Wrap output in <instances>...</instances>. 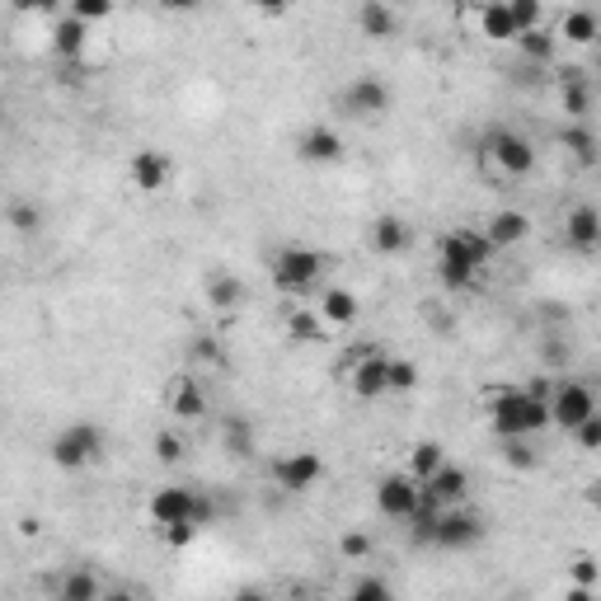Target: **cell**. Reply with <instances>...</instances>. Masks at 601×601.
<instances>
[{
	"label": "cell",
	"instance_id": "6da1fadb",
	"mask_svg": "<svg viewBox=\"0 0 601 601\" xmlns=\"http://www.w3.org/2000/svg\"><path fill=\"white\" fill-rule=\"evenodd\" d=\"M498 249L489 245V235L484 231H451L442 235V245H437V278L447 292H465V287H475V278L494 263Z\"/></svg>",
	"mask_w": 601,
	"mask_h": 601
},
{
	"label": "cell",
	"instance_id": "7a4b0ae2",
	"mask_svg": "<svg viewBox=\"0 0 601 601\" xmlns=\"http://www.w3.org/2000/svg\"><path fill=\"white\" fill-rule=\"evenodd\" d=\"M489 423L498 437H536L550 428V404L540 390H498L489 400Z\"/></svg>",
	"mask_w": 601,
	"mask_h": 601
},
{
	"label": "cell",
	"instance_id": "3957f363",
	"mask_svg": "<svg viewBox=\"0 0 601 601\" xmlns=\"http://www.w3.org/2000/svg\"><path fill=\"white\" fill-rule=\"evenodd\" d=\"M268 268H273L278 292L310 296L315 287H320V278H324V254H320V249H306V245H282Z\"/></svg>",
	"mask_w": 601,
	"mask_h": 601
},
{
	"label": "cell",
	"instance_id": "277c9868",
	"mask_svg": "<svg viewBox=\"0 0 601 601\" xmlns=\"http://www.w3.org/2000/svg\"><path fill=\"white\" fill-rule=\"evenodd\" d=\"M151 522L155 526H174V522H198L207 526L216 517V503L202 489H188V484H165L160 494L151 498Z\"/></svg>",
	"mask_w": 601,
	"mask_h": 601
},
{
	"label": "cell",
	"instance_id": "5b68a950",
	"mask_svg": "<svg viewBox=\"0 0 601 601\" xmlns=\"http://www.w3.org/2000/svg\"><path fill=\"white\" fill-rule=\"evenodd\" d=\"M47 456H52L57 470H85V465H94L104 456V428H99V423H85V418H80V423H66V428L52 437Z\"/></svg>",
	"mask_w": 601,
	"mask_h": 601
},
{
	"label": "cell",
	"instance_id": "8992f818",
	"mask_svg": "<svg viewBox=\"0 0 601 601\" xmlns=\"http://www.w3.org/2000/svg\"><path fill=\"white\" fill-rule=\"evenodd\" d=\"M484 155H489L503 174H512V179L536 170V146H531L522 132H512V127H489V132H484Z\"/></svg>",
	"mask_w": 601,
	"mask_h": 601
},
{
	"label": "cell",
	"instance_id": "52a82bcc",
	"mask_svg": "<svg viewBox=\"0 0 601 601\" xmlns=\"http://www.w3.org/2000/svg\"><path fill=\"white\" fill-rule=\"evenodd\" d=\"M343 118H357V123H371V118H386L390 113V85L381 76H357L348 90L339 94Z\"/></svg>",
	"mask_w": 601,
	"mask_h": 601
},
{
	"label": "cell",
	"instance_id": "ba28073f",
	"mask_svg": "<svg viewBox=\"0 0 601 601\" xmlns=\"http://www.w3.org/2000/svg\"><path fill=\"white\" fill-rule=\"evenodd\" d=\"M479 540H484V522H479L475 512L456 508V503L437 512V526H432V545H442V550H475Z\"/></svg>",
	"mask_w": 601,
	"mask_h": 601
},
{
	"label": "cell",
	"instance_id": "9c48e42d",
	"mask_svg": "<svg viewBox=\"0 0 601 601\" xmlns=\"http://www.w3.org/2000/svg\"><path fill=\"white\" fill-rule=\"evenodd\" d=\"M550 423H559L564 432H573L583 418L597 414V395H592V386H583V381H559L555 395H550Z\"/></svg>",
	"mask_w": 601,
	"mask_h": 601
},
{
	"label": "cell",
	"instance_id": "30bf717a",
	"mask_svg": "<svg viewBox=\"0 0 601 601\" xmlns=\"http://www.w3.org/2000/svg\"><path fill=\"white\" fill-rule=\"evenodd\" d=\"M320 475H324V461L315 451H287V456L273 461V484L282 494H306V489L320 484Z\"/></svg>",
	"mask_w": 601,
	"mask_h": 601
},
{
	"label": "cell",
	"instance_id": "8fae6325",
	"mask_svg": "<svg viewBox=\"0 0 601 601\" xmlns=\"http://www.w3.org/2000/svg\"><path fill=\"white\" fill-rule=\"evenodd\" d=\"M418 503H423V489H418V479L409 475V470H404V475H386L376 484V508H381V517H390V522H409Z\"/></svg>",
	"mask_w": 601,
	"mask_h": 601
},
{
	"label": "cell",
	"instance_id": "7c38bea8",
	"mask_svg": "<svg viewBox=\"0 0 601 601\" xmlns=\"http://www.w3.org/2000/svg\"><path fill=\"white\" fill-rule=\"evenodd\" d=\"M386 371H390V357L381 353V348H362L357 362H353V371H348V386H353L357 400H381V395L390 390Z\"/></svg>",
	"mask_w": 601,
	"mask_h": 601
},
{
	"label": "cell",
	"instance_id": "4fadbf2b",
	"mask_svg": "<svg viewBox=\"0 0 601 601\" xmlns=\"http://www.w3.org/2000/svg\"><path fill=\"white\" fill-rule=\"evenodd\" d=\"M418 489H423V498H432V503H442V508H451V503H461V498L470 494V475H465L461 465L442 461L428 479H418Z\"/></svg>",
	"mask_w": 601,
	"mask_h": 601
},
{
	"label": "cell",
	"instance_id": "5bb4252c",
	"mask_svg": "<svg viewBox=\"0 0 601 601\" xmlns=\"http://www.w3.org/2000/svg\"><path fill=\"white\" fill-rule=\"evenodd\" d=\"M296 155H301L306 165H339V160H343V137L334 132V127L315 123V127H306V132L296 137Z\"/></svg>",
	"mask_w": 601,
	"mask_h": 601
},
{
	"label": "cell",
	"instance_id": "9a60e30c",
	"mask_svg": "<svg viewBox=\"0 0 601 601\" xmlns=\"http://www.w3.org/2000/svg\"><path fill=\"white\" fill-rule=\"evenodd\" d=\"M357 29H362V38H371V43H390V38L400 33V15H395L390 0H362V5H357Z\"/></svg>",
	"mask_w": 601,
	"mask_h": 601
},
{
	"label": "cell",
	"instance_id": "2e32d148",
	"mask_svg": "<svg viewBox=\"0 0 601 601\" xmlns=\"http://www.w3.org/2000/svg\"><path fill=\"white\" fill-rule=\"evenodd\" d=\"M564 235H569L573 249L592 254V249L601 245V212L592 207V202H578V207L569 212V221H564Z\"/></svg>",
	"mask_w": 601,
	"mask_h": 601
},
{
	"label": "cell",
	"instance_id": "e0dca14e",
	"mask_svg": "<svg viewBox=\"0 0 601 601\" xmlns=\"http://www.w3.org/2000/svg\"><path fill=\"white\" fill-rule=\"evenodd\" d=\"M170 184V155L165 151H137L132 155V188L141 193H160Z\"/></svg>",
	"mask_w": 601,
	"mask_h": 601
},
{
	"label": "cell",
	"instance_id": "ac0fdd59",
	"mask_svg": "<svg viewBox=\"0 0 601 601\" xmlns=\"http://www.w3.org/2000/svg\"><path fill=\"white\" fill-rule=\"evenodd\" d=\"M484 235H489V245L494 249L522 245L526 235H531V216L526 212H494L489 221H484Z\"/></svg>",
	"mask_w": 601,
	"mask_h": 601
},
{
	"label": "cell",
	"instance_id": "d6986e66",
	"mask_svg": "<svg viewBox=\"0 0 601 601\" xmlns=\"http://www.w3.org/2000/svg\"><path fill=\"white\" fill-rule=\"evenodd\" d=\"M170 414L184 418V423L207 418V390H202L198 376H179V386H174V395H170Z\"/></svg>",
	"mask_w": 601,
	"mask_h": 601
},
{
	"label": "cell",
	"instance_id": "ffe728a7",
	"mask_svg": "<svg viewBox=\"0 0 601 601\" xmlns=\"http://www.w3.org/2000/svg\"><path fill=\"white\" fill-rule=\"evenodd\" d=\"M207 306L212 310H240L245 306V282L235 278V273H226V268H216V273H207Z\"/></svg>",
	"mask_w": 601,
	"mask_h": 601
},
{
	"label": "cell",
	"instance_id": "44dd1931",
	"mask_svg": "<svg viewBox=\"0 0 601 601\" xmlns=\"http://www.w3.org/2000/svg\"><path fill=\"white\" fill-rule=\"evenodd\" d=\"M85 43H90V24L76 15L57 19V29H52V52L62 57V62H76L80 52H85Z\"/></svg>",
	"mask_w": 601,
	"mask_h": 601
},
{
	"label": "cell",
	"instance_id": "7402d4cb",
	"mask_svg": "<svg viewBox=\"0 0 601 601\" xmlns=\"http://www.w3.org/2000/svg\"><path fill=\"white\" fill-rule=\"evenodd\" d=\"M367 245L376 254H404L409 249V226H404L400 216H376L367 231Z\"/></svg>",
	"mask_w": 601,
	"mask_h": 601
},
{
	"label": "cell",
	"instance_id": "603a6c76",
	"mask_svg": "<svg viewBox=\"0 0 601 601\" xmlns=\"http://www.w3.org/2000/svg\"><path fill=\"white\" fill-rule=\"evenodd\" d=\"M479 33L489 38V43H512L517 38V24L508 15V0H489L484 10H479Z\"/></svg>",
	"mask_w": 601,
	"mask_h": 601
},
{
	"label": "cell",
	"instance_id": "cb8c5ba5",
	"mask_svg": "<svg viewBox=\"0 0 601 601\" xmlns=\"http://www.w3.org/2000/svg\"><path fill=\"white\" fill-rule=\"evenodd\" d=\"M221 447L231 451L235 461H249V456H254V423L240 414H226V423H221Z\"/></svg>",
	"mask_w": 601,
	"mask_h": 601
},
{
	"label": "cell",
	"instance_id": "d4e9b609",
	"mask_svg": "<svg viewBox=\"0 0 601 601\" xmlns=\"http://www.w3.org/2000/svg\"><path fill=\"white\" fill-rule=\"evenodd\" d=\"M357 296L348 292V287H329V292H324V301H320V320L324 324H339V329H348V324L357 320Z\"/></svg>",
	"mask_w": 601,
	"mask_h": 601
},
{
	"label": "cell",
	"instance_id": "484cf974",
	"mask_svg": "<svg viewBox=\"0 0 601 601\" xmlns=\"http://www.w3.org/2000/svg\"><path fill=\"white\" fill-rule=\"evenodd\" d=\"M512 43H517V47H522V57H526V62H550V57H555V33H550V29H545V24H536V29H522V33H517V38H512Z\"/></svg>",
	"mask_w": 601,
	"mask_h": 601
},
{
	"label": "cell",
	"instance_id": "4316f807",
	"mask_svg": "<svg viewBox=\"0 0 601 601\" xmlns=\"http://www.w3.org/2000/svg\"><path fill=\"white\" fill-rule=\"evenodd\" d=\"M559 38L573 47H592L597 43V15L592 10H569L564 15V29H559Z\"/></svg>",
	"mask_w": 601,
	"mask_h": 601
},
{
	"label": "cell",
	"instance_id": "83f0119b",
	"mask_svg": "<svg viewBox=\"0 0 601 601\" xmlns=\"http://www.w3.org/2000/svg\"><path fill=\"white\" fill-rule=\"evenodd\" d=\"M43 207H38V202H10V207H5V226H10V231L15 235H38L43 231Z\"/></svg>",
	"mask_w": 601,
	"mask_h": 601
},
{
	"label": "cell",
	"instance_id": "f1b7e54d",
	"mask_svg": "<svg viewBox=\"0 0 601 601\" xmlns=\"http://www.w3.org/2000/svg\"><path fill=\"white\" fill-rule=\"evenodd\" d=\"M559 94H564V113H569V118H587V108H592V90L583 85V71H564Z\"/></svg>",
	"mask_w": 601,
	"mask_h": 601
},
{
	"label": "cell",
	"instance_id": "f546056e",
	"mask_svg": "<svg viewBox=\"0 0 601 601\" xmlns=\"http://www.w3.org/2000/svg\"><path fill=\"white\" fill-rule=\"evenodd\" d=\"M559 141H564V151L569 155H578L583 165H592L597 160V137H592V127H583V123H569L564 132H559Z\"/></svg>",
	"mask_w": 601,
	"mask_h": 601
},
{
	"label": "cell",
	"instance_id": "4dcf8cb0",
	"mask_svg": "<svg viewBox=\"0 0 601 601\" xmlns=\"http://www.w3.org/2000/svg\"><path fill=\"white\" fill-rule=\"evenodd\" d=\"M442 461H447V451H442V442H418L414 456H409V475H414V479H428Z\"/></svg>",
	"mask_w": 601,
	"mask_h": 601
},
{
	"label": "cell",
	"instance_id": "1f68e13d",
	"mask_svg": "<svg viewBox=\"0 0 601 601\" xmlns=\"http://www.w3.org/2000/svg\"><path fill=\"white\" fill-rule=\"evenodd\" d=\"M287 334H292L296 343H320L324 339V320L320 315H310V310H292V315H287Z\"/></svg>",
	"mask_w": 601,
	"mask_h": 601
},
{
	"label": "cell",
	"instance_id": "d6a6232c",
	"mask_svg": "<svg viewBox=\"0 0 601 601\" xmlns=\"http://www.w3.org/2000/svg\"><path fill=\"white\" fill-rule=\"evenodd\" d=\"M57 592H62V601H94L99 597V578L94 573H66Z\"/></svg>",
	"mask_w": 601,
	"mask_h": 601
},
{
	"label": "cell",
	"instance_id": "836d02e7",
	"mask_svg": "<svg viewBox=\"0 0 601 601\" xmlns=\"http://www.w3.org/2000/svg\"><path fill=\"white\" fill-rule=\"evenodd\" d=\"M386 381H390V390H400V395H409V390L418 386V362H409V357H390Z\"/></svg>",
	"mask_w": 601,
	"mask_h": 601
},
{
	"label": "cell",
	"instance_id": "e575fe53",
	"mask_svg": "<svg viewBox=\"0 0 601 601\" xmlns=\"http://www.w3.org/2000/svg\"><path fill=\"white\" fill-rule=\"evenodd\" d=\"M503 461L512 470H536V451L526 447V437H503Z\"/></svg>",
	"mask_w": 601,
	"mask_h": 601
},
{
	"label": "cell",
	"instance_id": "d590c367",
	"mask_svg": "<svg viewBox=\"0 0 601 601\" xmlns=\"http://www.w3.org/2000/svg\"><path fill=\"white\" fill-rule=\"evenodd\" d=\"M66 15L85 19V24H99V19L113 15V0H66Z\"/></svg>",
	"mask_w": 601,
	"mask_h": 601
},
{
	"label": "cell",
	"instance_id": "8d00e7d4",
	"mask_svg": "<svg viewBox=\"0 0 601 601\" xmlns=\"http://www.w3.org/2000/svg\"><path fill=\"white\" fill-rule=\"evenodd\" d=\"M348 592H353V597H367V601H390L395 597V587H390L386 578H376V573H362Z\"/></svg>",
	"mask_w": 601,
	"mask_h": 601
},
{
	"label": "cell",
	"instance_id": "74e56055",
	"mask_svg": "<svg viewBox=\"0 0 601 601\" xmlns=\"http://www.w3.org/2000/svg\"><path fill=\"white\" fill-rule=\"evenodd\" d=\"M155 456L165 465H179L184 461V437L179 432H155Z\"/></svg>",
	"mask_w": 601,
	"mask_h": 601
},
{
	"label": "cell",
	"instance_id": "f35d334b",
	"mask_svg": "<svg viewBox=\"0 0 601 601\" xmlns=\"http://www.w3.org/2000/svg\"><path fill=\"white\" fill-rule=\"evenodd\" d=\"M508 15H512V24H517V33L536 29L540 24V0H508Z\"/></svg>",
	"mask_w": 601,
	"mask_h": 601
},
{
	"label": "cell",
	"instance_id": "ab89813d",
	"mask_svg": "<svg viewBox=\"0 0 601 601\" xmlns=\"http://www.w3.org/2000/svg\"><path fill=\"white\" fill-rule=\"evenodd\" d=\"M573 437H578V447H583V451H597L601 447V414L583 418V423L573 428Z\"/></svg>",
	"mask_w": 601,
	"mask_h": 601
},
{
	"label": "cell",
	"instance_id": "60d3db41",
	"mask_svg": "<svg viewBox=\"0 0 601 601\" xmlns=\"http://www.w3.org/2000/svg\"><path fill=\"white\" fill-rule=\"evenodd\" d=\"M160 531H165V540H170L174 550H184V545H193V540H198L202 526L198 522H174V526H160Z\"/></svg>",
	"mask_w": 601,
	"mask_h": 601
},
{
	"label": "cell",
	"instance_id": "b9f144b4",
	"mask_svg": "<svg viewBox=\"0 0 601 601\" xmlns=\"http://www.w3.org/2000/svg\"><path fill=\"white\" fill-rule=\"evenodd\" d=\"M339 550H343L348 559H367V555H371V540H367V536H343Z\"/></svg>",
	"mask_w": 601,
	"mask_h": 601
},
{
	"label": "cell",
	"instance_id": "7bdbcfd3",
	"mask_svg": "<svg viewBox=\"0 0 601 601\" xmlns=\"http://www.w3.org/2000/svg\"><path fill=\"white\" fill-rule=\"evenodd\" d=\"M66 0H15V10H24V15H52V10H62Z\"/></svg>",
	"mask_w": 601,
	"mask_h": 601
},
{
	"label": "cell",
	"instance_id": "ee69618b",
	"mask_svg": "<svg viewBox=\"0 0 601 601\" xmlns=\"http://www.w3.org/2000/svg\"><path fill=\"white\" fill-rule=\"evenodd\" d=\"M193 357H198V362H221V367H226V353H221L212 339H198V343H193Z\"/></svg>",
	"mask_w": 601,
	"mask_h": 601
},
{
	"label": "cell",
	"instance_id": "f6af8a7d",
	"mask_svg": "<svg viewBox=\"0 0 601 601\" xmlns=\"http://www.w3.org/2000/svg\"><path fill=\"white\" fill-rule=\"evenodd\" d=\"M573 583H578V587H597V564H592V559H578V564H573Z\"/></svg>",
	"mask_w": 601,
	"mask_h": 601
},
{
	"label": "cell",
	"instance_id": "bcb514c9",
	"mask_svg": "<svg viewBox=\"0 0 601 601\" xmlns=\"http://www.w3.org/2000/svg\"><path fill=\"white\" fill-rule=\"evenodd\" d=\"M254 5H259L263 15H287V10H292V5H301V0H254Z\"/></svg>",
	"mask_w": 601,
	"mask_h": 601
},
{
	"label": "cell",
	"instance_id": "7dc6e473",
	"mask_svg": "<svg viewBox=\"0 0 601 601\" xmlns=\"http://www.w3.org/2000/svg\"><path fill=\"white\" fill-rule=\"evenodd\" d=\"M165 10H198V0H160Z\"/></svg>",
	"mask_w": 601,
	"mask_h": 601
},
{
	"label": "cell",
	"instance_id": "c3c4849f",
	"mask_svg": "<svg viewBox=\"0 0 601 601\" xmlns=\"http://www.w3.org/2000/svg\"><path fill=\"white\" fill-rule=\"evenodd\" d=\"M390 5H404V0H390Z\"/></svg>",
	"mask_w": 601,
	"mask_h": 601
}]
</instances>
